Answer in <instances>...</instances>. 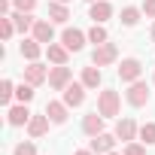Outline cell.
I'll list each match as a JSON object with an SVG mask.
<instances>
[{
  "label": "cell",
  "mask_w": 155,
  "mask_h": 155,
  "mask_svg": "<svg viewBox=\"0 0 155 155\" xmlns=\"http://www.w3.org/2000/svg\"><path fill=\"white\" fill-rule=\"evenodd\" d=\"M119 107H122V101H119V91H113V88H104V91L97 94V113H101L104 119H113V116H119Z\"/></svg>",
  "instance_id": "6da1fadb"
},
{
  "label": "cell",
  "mask_w": 155,
  "mask_h": 155,
  "mask_svg": "<svg viewBox=\"0 0 155 155\" xmlns=\"http://www.w3.org/2000/svg\"><path fill=\"white\" fill-rule=\"evenodd\" d=\"M119 58V49H116V43H101V46H94V52H91V64L94 67H110L113 61Z\"/></svg>",
  "instance_id": "7a4b0ae2"
},
{
  "label": "cell",
  "mask_w": 155,
  "mask_h": 155,
  "mask_svg": "<svg viewBox=\"0 0 155 155\" xmlns=\"http://www.w3.org/2000/svg\"><path fill=\"white\" fill-rule=\"evenodd\" d=\"M125 101H128L131 107H146V104H149V85H146V82H140V79H137V82H131V85H128V91H125Z\"/></svg>",
  "instance_id": "3957f363"
},
{
  "label": "cell",
  "mask_w": 155,
  "mask_h": 155,
  "mask_svg": "<svg viewBox=\"0 0 155 155\" xmlns=\"http://www.w3.org/2000/svg\"><path fill=\"white\" fill-rule=\"evenodd\" d=\"M140 73H143V64H140L137 58H125V61L119 64V79H122V82H128V85L140 79Z\"/></svg>",
  "instance_id": "277c9868"
},
{
  "label": "cell",
  "mask_w": 155,
  "mask_h": 155,
  "mask_svg": "<svg viewBox=\"0 0 155 155\" xmlns=\"http://www.w3.org/2000/svg\"><path fill=\"white\" fill-rule=\"evenodd\" d=\"M70 76H73V73H70L67 64H55V67L49 70V85H52L55 91H64V88L70 85Z\"/></svg>",
  "instance_id": "5b68a950"
},
{
  "label": "cell",
  "mask_w": 155,
  "mask_h": 155,
  "mask_svg": "<svg viewBox=\"0 0 155 155\" xmlns=\"http://www.w3.org/2000/svg\"><path fill=\"white\" fill-rule=\"evenodd\" d=\"M55 21H49V18H37L34 21V40L37 43H43V46H49V43H55V28H52Z\"/></svg>",
  "instance_id": "8992f818"
},
{
  "label": "cell",
  "mask_w": 155,
  "mask_h": 155,
  "mask_svg": "<svg viewBox=\"0 0 155 155\" xmlns=\"http://www.w3.org/2000/svg\"><path fill=\"white\" fill-rule=\"evenodd\" d=\"M85 40H88V34H82L79 28H67V31L61 34V43H64V46H67L70 52H82Z\"/></svg>",
  "instance_id": "52a82bcc"
},
{
  "label": "cell",
  "mask_w": 155,
  "mask_h": 155,
  "mask_svg": "<svg viewBox=\"0 0 155 155\" xmlns=\"http://www.w3.org/2000/svg\"><path fill=\"white\" fill-rule=\"evenodd\" d=\"M49 79V70H46V64H40V61H31L28 67H25V82H31L34 88L37 85H43Z\"/></svg>",
  "instance_id": "ba28073f"
},
{
  "label": "cell",
  "mask_w": 155,
  "mask_h": 155,
  "mask_svg": "<svg viewBox=\"0 0 155 155\" xmlns=\"http://www.w3.org/2000/svg\"><path fill=\"white\" fill-rule=\"evenodd\" d=\"M31 110H28V104H15V107H9L6 110V122L12 125V128H21V125H28L31 122Z\"/></svg>",
  "instance_id": "9c48e42d"
},
{
  "label": "cell",
  "mask_w": 155,
  "mask_h": 155,
  "mask_svg": "<svg viewBox=\"0 0 155 155\" xmlns=\"http://www.w3.org/2000/svg\"><path fill=\"white\" fill-rule=\"evenodd\" d=\"M116 137H119V140H125V143L137 140V137H140L137 122H134V119H128V116H125V119H119V122H116Z\"/></svg>",
  "instance_id": "30bf717a"
},
{
  "label": "cell",
  "mask_w": 155,
  "mask_h": 155,
  "mask_svg": "<svg viewBox=\"0 0 155 155\" xmlns=\"http://www.w3.org/2000/svg\"><path fill=\"white\" fill-rule=\"evenodd\" d=\"M116 140H119V137H113V134H97V137H91L88 149H91L94 155H107V152L116 149Z\"/></svg>",
  "instance_id": "8fae6325"
},
{
  "label": "cell",
  "mask_w": 155,
  "mask_h": 155,
  "mask_svg": "<svg viewBox=\"0 0 155 155\" xmlns=\"http://www.w3.org/2000/svg\"><path fill=\"white\" fill-rule=\"evenodd\" d=\"M64 104L67 107H82L85 104V85L82 82H70L64 88Z\"/></svg>",
  "instance_id": "7c38bea8"
},
{
  "label": "cell",
  "mask_w": 155,
  "mask_h": 155,
  "mask_svg": "<svg viewBox=\"0 0 155 155\" xmlns=\"http://www.w3.org/2000/svg\"><path fill=\"white\" fill-rule=\"evenodd\" d=\"M67 110H70V107H67L64 101H49L43 113L52 119V125H64V122H67Z\"/></svg>",
  "instance_id": "4fadbf2b"
},
{
  "label": "cell",
  "mask_w": 155,
  "mask_h": 155,
  "mask_svg": "<svg viewBox=\"0 0 155 155\" xmlns=\"http://www.w3.org/2000/svg\"><path fill=\"white\" fill-rule=\"evenodd\" d=\"M104 122H107V119L94 110V113H88V116L82 119V131H85L88 137H97V134H104Z\"/></svg>",
  "instance_id": "5bb4252c"
},
{
  "label": "cell",
  "mask_w": 155,
  "mask_h": 155,
  "mask_svg": "<svg viewBox=\"0 0 155 155\" xmlns=\"http://www.w3.org/2000/svg\"><path fill=\"white\" fill-rule=\"evenodd\" d=\"M88 15L94 18V25H104L107 18H113V3H110V0H97V3H91Z\"/></svg>",
  "instance_id": "9a60e30c"
},
{
  "label": "cell",
  "mask_w": 155,
  "mask_h": 155,
  "mask_svg": "<svg viewBox=\"0 0 155 155\" xmlns=\"http://www.w3.org/2000/svg\"><path fill=\"white\" fill-rule=\"evenodd\" d=\"M46 58H49L52 64H67L70 49H67L64 43H49V46H46Z\"/></svg>",
  "instance_id": "2e32d148"
},
{
  "label": "cell",
  "mask_w": 155,
  "mask_h": 155,
  "mask_svg": "<svg viewBox=\"0 0 155 155\" xmlns=\"http://www.w3.org/2000/svg\"><path fill=\"white\" fill-rule=\"evenodd\" d=\"M49 125H52V119L43 113V116H31V122H28V134L37 140V137H43L46 131H49Z\"/></svg>",
  "instance_id": "e0dca14e"
},
{
  "label": "cell",
  "mask_w": 155,
  "mask_h": 155,
  "mask_svg": "<svg viewBox=\"0 0 155 155\" xmlns=\"http://www.w3.org/2000/svg\"><path fill=\"white\" fill-rule=\"evenodd\" d=\"M70 18V9H67V3H61V0H52L49 3V21H55V25H64Z\"/></svg>",
  "instance_id": "ac0fdd59"
},
{
  "label": "cell",
  "mask_w": 155,
  "mask_h": 155,
  "mask_svg": "<svg viewBox=\"0 0 155 155\" xmlns=\"http://www.w3.org/2000/svg\"><path fill=\"white\" fill-rule=\"evenodd\" d=\"M12 21H15V31H18V34H28V31H34V21H37V18H34L31 12H18V9H15V12H12Z\"/></svg>",
  "instance_id": "d6986e66"
},
{
  "label": "cell",
  "mask_w": 155,
  "mask_h": 155,
  "mask_svg": "<svg viewBox=\"0 0 155 155\" xmlns=\"http://www.w3.org/2000/svg\"><path fill=\"white\" fill-rule=\"evenodd\" d=\"M18 52H21V58H28V61H37V58H40V52H43V43H37V40L31 37V40H25V43L18 46Z\"/></svg>",
  "instance_id": "ffe728a7"
},
{
  "label": "cell",
  "mask_w": 155,
  "mask_h": 155,
  "mask_svg": "<svg viewBox=\"0 0 155 155\" xmlns=\"http://www.w3.org/2000/svg\"><path fill=\"white\" fill-rule=\"evenodd\" d=\"M79 82H82L85 88H97V85H101V67H94V64H91V67H82V79H79Z\"/></svg>",
  "instance_id": "44dd1931"
},
{
  "label": "cell",
  "mask_w": 155,
  "mask_h": 155,
  "mask_svg": "<svg viewBox=\"0 0 155 155\" xmlns=\"http://www.w3.org/2000/svg\"><path fill=\"white\" fill-rule=\"evenodd\" d=\"M119 21H122L125 28H134V25L140 21V9H137V6H125L122 15H119Z\"/></svg>",
  "instance_id": "7402d4cb"
},
{
  "label": "cell",
  "mask_w": 155,
  "mask_h": 155,
  "mask_svg": "<svg viewBox=\"0 0 155 155\" xmlns=\"http://www.w3.org/2000/svg\"><path fill=\"white\" fill-rule=\"evenodd\" d=\"M107 40H110V34H107V28H104V25H94V28L88 31V43L101 46V43H107Z\"/></svg>",
  "instance_id": "603a6c76"
},
{
  "label": "cell",
  "mask_w": 155,
  "mask_h": 155,
  "mask_svg": "<svg viewBox=\"0 0 155 155\" xmlns=\"http://www.w3.org/2000/svg\"><path fill=\"white\" fill-rule=\"evenodd\" d=\"M15 101H18V104H31V101H34V85H31V82H21V85L15 88Z\"/></svg>",
  "instance_id": "cb8c5ba5"
},
{
  "label": "cell",
  "mask_w": 155,
  "mask_h": 155,
  "mask_svg": "<svg viewBox=\"0 0 155 155\" xmlns=\"http://www.w3.org/2000/svg\"><path fill=\"white\" fill-rule=\"evenodd\" d=\"M12 34H15L12 15H0V37H3V40H12Z\"/></svg>",
  "instance_id": "d4e9b609"
},
{
  "label": "cell",
  "mask_w": 155,
  "mask_h": 155,
  "mask_svg": "<svg viewBox=\"0 0 155 155\" xmlns=\"http://www.w3.org/2000/svg\"><path fill=\"white\" fill-rule=\"evenodd\" d=\"M15 97V85L9 82V79H3V82H0V104H3V107H9V101Z\"/></svg>",
  "instance_id": "484cf974"
},
{
  "label": "cell",
  "mask_w": 155,
  "mask_h": 155,
  "mask_svg": "<svg viewBox=\"0 0 155 155\" xmlns=\"http://www.w3.org/2000/svg\"><path fill=\"white\" fill-rule=\"evenodd\" d=\"M140 140H143L146 146H152V143H155V122H146V125H140Z\"/></svg>",
  "instance_id": "4316f807"
},
{
  "label": "cell",
  "mask_w": 155,
  "mask_h": 155,
  "mask_svg": "<svg viewBox=\"0 0 155 155\" xmlns=\"http://www.w3.org/2000/svg\"><path fill=\"white\" fill-rule=\"evenodd\" d=\"M12 155H37V146H34V140H25V143H15Z\"/></svg>",
  "instance_id": "83f0119b"
},
{
  "label": "cell",
  "mask_w": 155,
  "mask_h": 155,
  "mask_svg": "<svg viewBox=\"0 0 155 155\" xmlns=\"http://www.w3.org/2000/svg\"><path fill=\"white\" fill-rule=\"evenodd\" d=\"M122 155H146V146H143V143H134V140H131V143L125 146V152H122Z\"/></svg>",
  "instance_id": "f1b7e54d"
},
{
  "label": "cell",
  "mask_w": 155,
  "mask_h": 155,
  "mask_svg": "<svg viewBox=\"0 0 155 155\" xmlns=\"http://www.w3.org/2000/svg\"><path fill=\"white\" fill-rule=\"evenodd\" d=\"M12 3H15L18 12H34L37 9V0H12Z\"/></svg>",
  "instance_id": "f546056e"
},
{
  "label": "cell",
  "mask_w": 155,
  "mask_h": 155,
  "mask_svg": "<svg viewBox=\"0 0 155 155\" xmlns=\"http://www.w3.org/2000/svg\"><path fill=\"white\" fill-rule=\"evenodd\" d=\"M143 12L149 18H155V0H143Z\"/></svg>",
  "instance_id": "4dcf8cb0"
},
{
  "label": "cell",
  "mask_w": 155,
  "mask_h": 155,
  "mask_svg": "<svg viewBox=\"0 0 155 155\" xmlns=\"http://www.w3.org/2000/svg\"><path fill=\"white\" fill-rule=\"evenodd\" d=\"M73 155H94V152H91V149H76Z\"/></svg>",
  "instance_id": "1f68e13d"
},
{
  "label": "cell",
  "mask_w": 155,
  "mask_h": 155,
  "mask_svg": "<svg viewBox=\"0 0 155 155\" xmlns=\"http://www.w3.org/2000/svg\"><path fill=\"white\" fill-rule=\"evenodd\" d=\"M152 43H155V25H152Z\"/></svg>",
  "instance_id": "d6a6232c"
},
{
  "label": "cell",
  "mask_w": 155,
  "mask_h": 155,
  "mask_svg": "<svg viewBox=\"0 0 155 155\" xmlns=\"http://www.w3.org/2000/svg\"><path fill=\"white\" fill-rule=\"evenodd\" d=\"M85 3H97V0H85Z\"/></svg>",
  "instance_id": "836d02e7"
},
{
  "label": "cell",
  "mask_w": 155,
  "mask_h": 155,
  "mask_svg": "<svg viewBox=\"0 0 155 155\" xmlns=\"http://www.w3.org/2000/svg\"><path fill=\"white\" fill-rule=\"evenodd\" d=\"M107 155H119V152H107Z\"/></svg>",
  "instance_id": "e575fe53"
},
{
  "label": "cell",
  "mask_w": 155,
  "mask_h": 155,
  "mask_svg": "<svg viewBox=\"0 0 155 155\" xmlns=\"http://www.w3.org/2000/svg\"><path fill=\"white\" fill-rule=\"evenodd\" d=\"M61 3H70V0H61Z\"/></svg>",
  "instance_id": "d590c367"
},
{
  "label": "cell",
  "mask_w": 155,
  "mask_h": 155,
  "mask_svg": "<svg viewBox=\"0 0 155 155\" xmlns=\"http://www.w3.org/2000/svg\"><path fill=\"white\" fill-rule=\"evenodd\" d=\"M152 82H155V76H152Z\"/></svg>",
  "instance_id": "8d00e7d4"
}]
</instances>
